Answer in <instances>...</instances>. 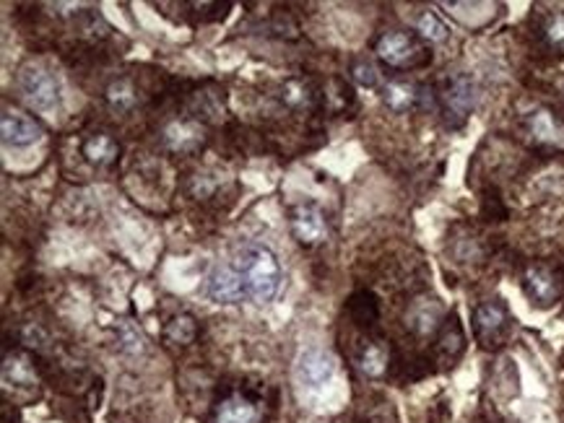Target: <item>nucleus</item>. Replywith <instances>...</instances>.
Here are the masks:
<instances>
[{"label":"nucleus","instance_id":"nucleus-1","mask_svg":"<svg viewBox=\"0 0 564 423\" xmlns=\"http://www.w3.org/2000/svg\"><path fill=\"white\" fill-rule=\"evenodd\" d=\"M232 265L240 273L247 299H253L257 304L274 302L278 288H281V265L266 244H257V242L242 244L235 253Z\"/></svg>","mask_w":564,"mask_h":423},{"label":"nucleus","instance_id":"nucleus-2","mask_svg":"<svg viewBox=\"0 0 564 423\" xmlns=\"http://www.w3.org/2000/svg\"><path fill=\"white\" fill-rule=\"evenodd\" d=\"M375 55L380 63H385L388 68L403 70V68H419L429 60V52L424 50L422 39L411 32H385L375 42Z\"/></svg>","mask_w":564,"mask_h":423},{"label":"nucleus","instance_id":"nucleus-3","mask_svg":"<svg viewBox=\"0 0 564 423\" xmlns=\"http://www.w3.org/2000/svg\"><path fill=\"white\" fill-rule=\"evenodd\" d=\"M474 333L481 348L496 351L502 348L513 333V317L502 299H486L474 309Z\"/></svg>","mask_w":564,"mask_h":423},{"label":"nucleus","instance_id":"nucleus-4","mask_svg":"<svg viewBox=\"0 0 564 423\" xmlns=\"http://www.w3.org/2000/svg\"><path fill=\"white\" fill-rule=\"evenodd\" d=\"M440 104H443V115L447 119V125L461 128L471 115L474 104H476V84L465 73L450 76L444 81L443 94H440Z\"/></svg>","mask_w":564,"mask_h":423},{"label":"nucleus","instance_id":"nucleus-5","mask_svg":"<svg viewBox=\"0 0 564 423\" xmlns=\"http://www.w3.org/2000/svg\"><path fill=\"white\" fill-rule=\"evenodd\" d=\"M18 88L24 99L37 109H55L60 104V84L42 66H26L18 73Z\"/></svg>","mask_w":564,"mask_h":423},{"label":"nucleus","instance_id":"nucleus-6","mask_svg":"<svg viewBox=\"0 0 564 423\" xmlns=\"http://www.w3.org/2000/svg\"><path fill=\"white\" fill-rule=\"evenodd\" d=\"M205 296L214 299L216 304H240L242 299H247V291L242 284L240 273L235 271V265H216L205 278Z\"/></svg>","mask_w":564,"mask_h":423},{"label":"nucleus","instance_id":"nucleus-7","mask_svg":"<svg viewBox=\"0 0 564 423\" xmlns=\"http://www.w3.org/2000/svg\"><path fill=\"white\" fill-rule=\"evenodd\" d=\"M336 374V358L323 348H308L297 361V379L308 389L325 387Z\"/></svg>","mask_w":564,"mask_h":423},{"label":"nucleus","instance_id":"nucleus-8","mask_svg":"<svg viewBox=\"0 0 564 423\" xmlns=\"http://www.w3.org/2000/svg\"><path fill=\"white\" fill-rule=\"evenodd\" d=\"M291 234L305 247H315V244L325 242V237H328V221H325L323 211L312 203L297 205L291 211Z\"/></svg>","mask_w":564,"mask_h":423},{"label":"nucleus","instance_id":"nucleus-9","mask_svg":"<svg viewBox=\"0 0 564 423\" xmlns=\"http://www.w3.org/2000/svg\"><path fill=\"white\" fill-rule=\"evenodd\" d=\"M0 136H3L5 146L26 149V146H32V143L39 140L42 128L29 115H21L16 109H5L3 118H0Z\"/></svg>","mask_w":564,"mask_h":423},{"label":"nucleus","instance_id":"nucleus-10","mask_svg":"<svg viewBox=\"0 0 564 423\" xmlns=\"http://www.w3.org/2000/svg\"><path fill=\"white\" fill-rule=\"evenodd\" d=\"M214 423H260V406L245 392H232L214 410Z\"/></svg>","mask_w":564,"mask_h":423},{"label":"nucleus","instance_id":"nucleus-11","mask_svg":"<svg viewBox=\"0 0 564 423\" xmlns=\"http://www.w3.org/2000/svg\"><path fill=\"white\" fill-rule=\"evenodd\" d=\"M523 288H526L530 302L538 306H551L559 296L557 278L544 265H530L528 271L523 273Z\"/></svg>","mask_w":564,"mask_h":423},{"label":"nucleus","instance_id":"nucleus-12","mask_svg":"<svg viewBox=\"0 0 564 423\" xmlns=\"http://www.w3.org/2000/svg\"><path fill=\"white\" fill-rule=\"evenodd\" d=\"M440 322H443V306L437 299H429V296L416 299L406 312V325L422 338L432 335L440 327Z\"/></svg>","mask_w":564,"mask_h":423},{"label":"nucleus","instance_id":"nucleus-13","mask_svg":"<svg viewBox=\"0 0 564 423\" xmlns=\"http://www.w3.org/2000/svg\"><path fill=\"white\" fill-rule=\"evenodd\" d=\"M81 153L91 167H110L120 156V143L107 133H91L81 143Z\"/></svg>","mask_w":564,"mask_h":423},{"label":"nucleus","instance_id":"nucleus-14","mask_svg":"<svg viewBox=\"0 0 564 423\" xmlns=\"http://www.w3.org/2000/svg\"><path fill=\"white\" fill-rule=\"evenodd\" d=\"M382 102L391 112H409L416 104L422 102V88L409 84V81H391L382 88Z\"/></svg>","mask_w":564,"mask_h":423},{"label":"nucleus","instance_id":"nucleus-15","mask_svg":"<svg viewBox=\"0 0 564 423\" xmlns=\"http://www.w3.org/2000/svg\"><path fill=\"white\" fill-rule=\"evenodd\" d=\"M388 358H391L388 346H385L382 340H370V343L361 346L360 354H357V369H360L361 374L377 379V377H382L385 369H388Z\"/></svg>","mask_w":564,"mask_h":423},{"label":"nucleus","instance_id":"nucleus-16","mask_svg":"<svg viewBox=\"0 0 564 423\" xmlns=\"http://www.w3.org/2000/svg\"><path fill=\"white\" fill-rule=\"evenodd\" d=\"M201 140H204L201 130L193 122H185V119H174L164 128V143L170 146L172 151H193V149L201 146Z\"/></svg>","mask_w":564,"mask_h":423},{"label":"nucleus","instance_id":"nucleus-17","mask_svg":"<svg viewBox=\"0 0 564 423\" xmlns=\"http://www.w3.org/2000/svg\"><path fill=\"white\" fill-rule=\"evenodd\" d=\"M3 379L8 385H18V387L35 385L37 369L35 364H32V358L24 351H14V354L5 356V361H3Z\"/></svg>","mask_w":564,"mask_h":423},{"label":"nucleus","instance_id":"nucleus-18","mask_svg":"<svg viewBox=\"0 0 564 423\" xmlns=\"http://www.w3.org/2000/svg\"><path fill=\"white\" fill-rule=\"evenodd\" d=\"M104 97H107V104H110L115 112H120V115H125V112H133L138 104L136 84H133L131 78H115L112 84L107 86Z\"/></svg>","mask_w":564,"mask_h":423},{"label":"nucleus","instance_id":"nucleus-19","mask_svg":"<svg viewBox=\"0 0 564 423\" xmlns=\"http://www.w3.org/2000/svg\"><path fill=\"white\" fill-rule=\"evenodd\" d=\"M195 335H198V325H195V317L190 315H177L164 327V338L174 346H190Z\"/></svg>","mask_w":564,"mask_h":423},{"label":"nucleus","instance_id":"nucleus-20","mask_svg":"<svg viewBox=\"0 0 564 423\" xmlns=\"http://www.w3.org/2000/svg\"><path fill=\"white\" fill-rule=\"evenodd\" d=\"M528 128H530V133H533V138H536V140H541V143H557L559 136H562V130H559L557 119H554V115L547 112V109L533 112L528 119Z\"/></svg>","mask_w":564,"mask_h":423},{"label":"nucleus","instance_id":"nucleus-21","mask_svg":"<svg viewBox=\"0 0 564 423\" xmlns=\"http://www.w3.org/2000/svg\"><path fill=\"white\" fill-rule=\"evenodd\" d=\"M318 94H312V88H309L305 81H287V84L281 86V102L287 104V107H291V109H305V107H312V99H315Z\"/></svg>","mask_w":564,"mask_h":423},{"label":"nucleus","instance_id":"nucleus-22","mask_svg":"<svg viewBox=\"0 0 564 423\" xmlns=\"http://www.w3.org/2000/svg\"><path fill=\"white\" fill-rule=\"evenodd\" d=\"M416 32H419L422 39L434 42V45H440V42L447 39V26L443 24V18L437 16V14H432V11H424L422 16L416 18Z\"/></svg>","mask_w":564,"mask_h":423},{"label":"nucleus","instance_id":"nucleus-23","mask_svg":"<svg viewBox=\"0 0 564 423\" xmlns=\"http://www.w3.org/2000/svg\"><path fill=\"white\" fill-rule=\"evenodd\" d=\"M349 312L360 325H367V322L377 320V299L367 291H360L349 299Z\"/></svg>","mask_w":564,"mask_h":423},{"label":"nucleus","instance_id":"nucleus-24","mask_svg":"<svg viewBox=\"0 0 564 423\" xmlns=\"http://www.w3.org/2000/svg\"><path fill=\"white\" fill-rule=\"evenodd\" d=\"M351 76H354V81L364 86V88H375V86L380 84V70H377L370 60H364V57L351 63Z\"/></svg>","mask_w":564,"mask_h":423},{"label":"nucleus","instance_id":"nucleus-25","mask_svg":"<svg viewBox=\"0 0 564 423\" xmlns=\"http://www.w3.org/2000/svg\"><path fill=\"white\" fill-rule=\"evenodd\" d=\"M544 39L548 42V47L564 50V14L548 16V21L544 24Z\"/></svg>","mask_w":564,"mask_h":423},{"label":"nucleus","instance_id":"nucleus-26","mask_svg":"<svg viewBox=\"0 0 564 423\" xmlns=\"http://www.w3.org/2000/svg\"><path fill=\"white\" fill-rule=\"evenodd\" d=\"M120 340H122V346H125L131 354H138V351L143 348V346H141V343H143L141 333H136V330H133V327H128V325H122L120 327Z\"/></svg>","mask_w":564,"mask_h":423}]
</instances>
